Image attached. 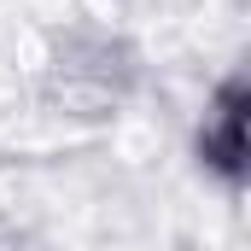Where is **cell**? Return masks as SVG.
Listing matches in <instances>:
<instances>
[{
	"label": "cell",
	"instance_id": "1",
	"mask_svg": "<svg viewBox=\"0 0 251 251\" xmlns=\"http://www.w3.org/2000/svg\"><path fill=\"white\" fill-rule=\"evenodd\" d=\"M199 152L222 170V176H251V88H222L204 134H199Z\"/></svg>",
	"mask_w": 251,
	"mask_h": 251
},
{
	"label": "cell",
	"instance_id": "2",
	"mask_svg": "<svg viewBox=\"0 0 251 251\" xmlns=\"http://www.w3.org/2000/svg\"><path fill=\"white\" fill-rule=\"evenodd\" d=\"M0 251H29V246H0Z\"/></svg>",
	"mask_w": 251,
	"mask_h": 251
}]
</instances>
